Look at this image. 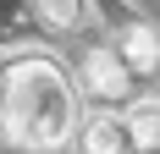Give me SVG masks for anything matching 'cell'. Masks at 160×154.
<instances>
[{
  "mask_svg": "<svg viewBox=\"0 0 160 154\" xmlns=\"http://www.w3.org/2000/svg\"><path fill=\"white\" fill-rule=\"evenodd\" d=\"M0 110H6V132L28 149H61L78 132V88L44 55H28L6 72Z\"/></svg>",
  "mask_w": 160,
  "mask_h": 154,
  "instance_id": "obj_1",
  "label": "cell"
},
{
  "mask_svg": "<svg viewBox=\"0 0 160 154\" xmlns=\"http://www.w3.org/2000/svg\"><path fill=\"white\" fill-rule=\"evenodd\" d=\"M132 88V72L122 66L116 50H88L83 55V94H94L99 105H111V99H127Z\"/></svg>",
  "mask_w": 160,
  "mask_h": 154,
  "instance_id": "obj_2",
  "label": "cell"
},
{
  "mask_svg": "<svg viewBox=\"0 0 160 154\" xmlns=\"http://www.w3.org/2000/svg\"><path fill=\"white\" fill-rule=\"evenodd\" d=\"M111 50L122 55V66H127L132 77H138V72H155V61H160V39H155V28H144V22L122 28V39H116Z\"/></svg>",
  "mask_w": 160,
  "mask_h": 154,
  "instance_id": "obj_3",
  "label": "cell"
},
{
  "mask_svg": "<svg viewBox=\"0 0 160 154\" xmlns=\"http://www.w3.org/2000/svg\"><path fill=\"white\" fill-rule=\"evenodd\" d=\"M78 143L83 154H127V127H122V116H88V121L78 127Z\"/></svg>",
  "mask_w": 160,
  "mask_h": 154,
  "instance_id": "obj_4",
  "label": "cell"
},
{
  "mask_svg": "<svg viewBox=\"0 0 160 154\" xmlns=\"http://www.w3.org/2000/svg\"><path fill=\"white\" fill-rule=\"evenodd\" d=\"M122 127H127L132 149H155L160 143V99H132L127 116H122Z\"/></svg>",
  "mask_w": 160,
  "mask_h": 154,
  "instance_id": "obj_5",
  "label": "cell"
},
{
  "mask_svg": "<svg viewBox=\"0 0 160 154\" xmlns=\"http://www.w3.org/2000/svg\"><path fill=\"white\" fill-rule=\"evenodd\" d=\"M33 11H39V22L44 28H55V33H78L83 22H88V0H33Z\"/></svg>",
  "mask_w": 160,
  "mask_h": 154,
  "instance_id": "obj_6",
  "label": "cell"
}]
</instances>
